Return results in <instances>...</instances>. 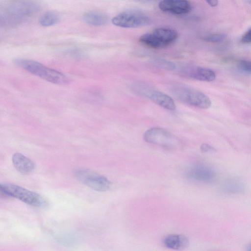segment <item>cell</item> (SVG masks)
<instances>
[{
    "label": "cell",
    "instance_id": "6da1fadb",
    "mask_svg": "<svg viewBox=\"0 0 251 251\" xmlns=\"http://www.w3.org/2000/svg\"><path fill=\"white\" fill-rule=\"evenodd\" d=\"M14 63L29 73L48 82L58 84L66 85L69 79L64 74L49 68L37 61L24 58H16Z\"/></svg>",
    "mask_w": 251,
    "mask_h": 251
},
{
    "label": "cell",
    "instance_id": "7a4b0ae2",
    "mask_svg": "<svg viewBox=\"0 0 251 251\" xmlns=\"http://www.w3.org/2000/svg\"><path fill=\"white\" fill-rule=\"evenodd\" d=\"M171 91L178 100L190 105L201 109H207L211 106L209 97L194 88L176 85L173 86Z\"/></svg>",
    "mask_w": 251,
    "mask_h": 251
},
{
    "label": "cell",
    "instance_id": "3957f363",
    "mask_svg": "<svg viewBox=\"0 0 251 251\" xmlns=\"http://www.w3.org/2000/svg\"><path fill=\"white\" fill-rule=\"evenodd\" d=\"M178 33L173 29L159 27L151 33L142 35L139 41L145 46L153 49H161L173 44L177 39Z\"/></svg>",
    "mask_w": 251,
    "mask_h": 251
},
{
    "label": "cell",
    "instance_id": "277c9868",
    "mask_svg": "<svg viewBox=\"0 0 251 251\" xmlns=\"http://www.w3.org/2000/svg\"><path fill=\"white\" fill-rule=\"evenodd\" d=\"M6 193L30 205L41 207L47 204L46 200L41 195L21 186L10 183H0Z\"/></svg>",
    "mask_w": 251,
    "mask_h": 251
},
{
    "label": "cell",
    "instance_id": "5b68a950",
    "mask_svg": "<svg viewBox=\"0 0 251 251\" xmlns=\"http://www.w3.org/2000/svg\"><path fill=\"white\" fill-rule=\"evenodd\" d=\"M113 25L124 28H134L148 25L151 20L143 13L135 10L121 12L112 20Z\"/></svg>",
    "mask_w": 251,
    "mask_h": 251
},
{
    "label": "cell",
    "instance_id": "8992f818",
    "mask_svg": "<svg viewBox=\"0 0 251 251\" xmlns=\"http://www.w3.org/2000/svg\"><path fill=\"white\" fill-rule=\"evenodd\" d=\"M75 178L90 188L104 192L109 189L111 183L105 176L87 169H81L75 172Z\"/></svg>",
    "mask_w": 251,
    "mask_h": 251
},
{
    "label": "cell",
    "instance_id": "52a82bcc",
    "mask_svg": "<svg viewBox=\"0 0 251 251\" xmlns=\"http://www.w3.org/2000/svg\"><path fill=\"white\" fill-rule=\"evenodd\" d=\"M134 89L139 95L143 96L169 110H174L176 105L173 99L168 95L145 84H137L134 86Z\"/></svg>",
    "mask_w": 251,
    "mask_h": 251
},
{
    "label": "cell",
    "instance_id": "ba28073f",
    "mask_svg": "<svg viewBox=\"0 0 251 251\" xmlns=\"http://www.w3.org/2000/svg\"><path fill=\"white\" fill-rule=\"evenodd\" d=\"M143 137L147 142L168 149L176 148L178 145V140L174 135L159 127L149 129L145 132Z\"/></svg>",
    "mask_w": 251,
    "mask_h": 251
},
{
    "label": "cell",
    "instance_id": "9c48e42d",
    "mask_svg": "<svg viewBox=\"0 0 251 251\" xmlns=\"http://www.w3.org/2000/svg\"><path fill=\"white\" fill-rule=\"evenodd\" d=\"M184 174L189 179L202 182L212 181L217 177L216 172L212 168L202 163H196L189 166Z\"/></svg>",
    "mask_w": 251,
    "mask_h": 251
},
{
    "label": "cell",
    "instance_id": "30bf717a",
    "mask_svg": "<svg viewBox=\"0 0 251 251\" xmlns=\"http://www.w3.org/2000/svg\"><path fill=\"white\" fill-rule=\"evenodd\" d=\"M159 9L165 12L175 15H183L192 9L189 1L185 0H163L158 3Z\"/></svg>",
    "mask_w": 251,
    "mask_h": 251
},
{
    "label": "cell",
    "instance_id": "8fae6325",
    "mask_svg": "<svg viewBox=\"0 0 251 251\" xmlns=\"http://www.w3.org/2000/svg\"><path fill=\"white\" fill-rule=\"evenodd\" d=\"M184 72L188 77L202 81L211 82L216 77V74L213 70L205 67H192L186 69Z\"/></svg>",
    "mask_w": 251,
    "mask_h": 251
},
{
    "label": "cell",
    "instance_id": "7c38bea8",
    "mask_svg": "<svg viewBox=\"0 0 251 251\" xmlns=\"http://www.w3.org/2000/svg\"><path fill=\"white\" fill-rule=\"evenodd\" d=\"M12 160L15 169L22 174H28L35 169L34 162L22 153H14Z\"/></svg>",
    "mask_w": 251,
    "mask_h": 251
},
{
    "label": "cell",
    "instance_id": "4fadbf2b",
    "mask_svg": "<svg viewBox=\"0 0 251 251\" xmlns=\"http://www.w3.org/2000/svg\"><path fill=\"white\" fill-rule=\"evenodd\" d=\"M163 244L167 248L176 251H182L189 245L188 239L181 234H170L163 239Z\"/></svg>",
    "mask_w": 251,
    "mask_h": 251
},
{
    "label": "cell",
    "instance_id": "5bb4252c",
    "mask_svg": "<svg viewBox=\"0 0 251 251\" xmlns=\"http://www.w3.org/2000/svg\"><path fill=\"white\" fill-rule=\"evenodd\" d=\"M83 21L87 24L95 26H103L107 23L108 19L104 14L97 11H88L82 16Z\"/></svg>",
    "mask_w": 251,
    "mask_h": 251
},
{
    "label": "cell",
    "instance_id": "9a60e30c",
    "mask_svg": "<svg viewBox=\"0 0 251 251\" xmlns=\"http://www.w3.org/2000/svg\"><path fill=\"white\" fill-rule=\"evenodd\" d=\"M222 191L226 194H236L243 192L244 185L242 181L236 178L226 180L221 185Z\"/></svg>",
    "mask_w": 251,
    "mask_h": 251
},
{
    "label": "cell",
    "instance_id": "2e32d148",
    "mask_svg": "<svg viewBox=\"0 0 251 251\" xmlns=\"http://www.w3.org/2000/svg\"><path fill=\"white\" fill-rule=\"evenodd\" d=\"M60 20L59 15L54 11L44 13L39 19V24L45 27L50 26L57 24Z\"/></svg>",
    "mask_w": 251,
    "mask_h": 251
},
{
    "label": "cell",
    "instance_id": "e0dca14e",
    "mask_svg": "<svg viewBox=\"0 0 251 251\" xmlns=\"http://www.w3.org/2000/svg\"><path fill=\"white\" fill-rule=\"evenodd\" d=\"M226 37V35L225 33H214L205 36L203 40L207 42L215 43L223 41Z\"/></svg>",
    "mask_w": 251,
    "mask_h": 251
},
{
    "label": "cell",
    "instance_id": "ac0fdd59",
    "mask_svg": "<svg viewBox=\"0 0 251 251\" xmlns=\"http://www.w3.org/2000/svg\"><path fill=\"white\" fill-rule=\"evenodd\" d=\"M238 67L243 72L250 75L251 72V62L247 60H241L238 64Z\"/></svg>",
    "mask_w": 251,
    "mask_h": 251
},
{
    "label": "cell",
    "instance_id": "d6986e66",
    "mask_svg": "<svg viewBox=\"0 0 251 251\" xmlns=\"http://www.w3.org/2000/svg\"><path fill=\"white\" fill-rule=\"evenodd\" d=\"M156 63L159 67L167 70H173L176 68V65L174 63L165 60L159 59Z\"/></svg>",
    "mask_w": 251,
    "mask_h": 251
},
{
    "label": "cell",
    "instance_id": "ffe728a7",
    "mask_svg": "<svg viewBox=\"0 0 251 251\" xmlns=\"http://www.w3.org/2000/svg\"><path fill=\"white\" fill-rule=\"evenodd\" d=\"M241 42L244 44H250L251 42V29L250 28L242 36Z\"/></svg>",
    "mask_w": 251,
    "mask_h": 251
},
{
    "label": "cell",
    "instance_id": "44dd1931",
    "mask_svg": "<svg viewBox=\"0 0 251 251\" xmlns=\"http://www.w3.org/2000/svg\"><path fill=\"white\" fill-rule=\"evenodd\" d=\"M200 150L204 153L212 152L215 151L214 148L208 144H202L201 146Z\"/></svg>",
    "mask_w": 251,
    "mask_h": 251
},
{
    "label": "cell",
    "instance_id": "7402d4cb",
    "mask_svg": "<svg viewBox=\"0 0 251 251\" xmlns=\"http://www.w3.org/2000/svg\"><path fill=\"white\" fill-rule=\"evenodd\" d=\"M9 197L10 196L6 193L0 183V198L4 199Z\"/></svg>",
    "mask_w": 251,
    "mask_h": 251
},
{
    "label": "cell",
    "instance_id": "603a6c76",
    "mask_svg": "<svg viewBox=\"0 0 251 251\" xmlns=\"http://www.w3.org/2000/svg\"><path fill=\"white\" fill-rule=\"evenodd\" d=\"M206 2L211 7H215L218 4V1L216 0H206Z\"/></svg>",
    "mask_w": 251,
    "mask_h": 251
}]
</instances>
